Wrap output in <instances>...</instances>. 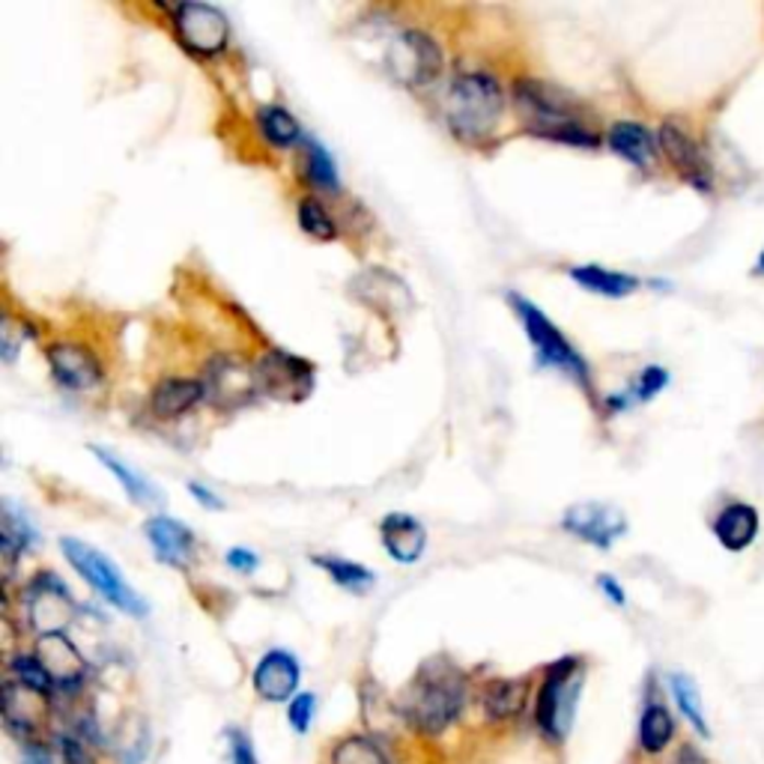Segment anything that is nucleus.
Returning a JSON list of instances; mask_svg holds the SVG:
<instances>
[{
  "label": "nucleus",
  "instance_id": "obj_42",
  "mask_svg": "<svg viewBox=\"0 0 764 764\" xmlns=\"http://www.w3.org/2000/svg\"><path fill=\"white\" fill-rule=\"evenodd\" d=\"M672 764H705V759H702V755L696 753L693 746H684V750L675 755V762Z\"/></svg>",
  "mask_w": 764,
  "mask_h": 764
},
{
  "label": "nucleus",
  "instance_id": "obj_6",
  "mask_svg": "<svg viewBox=\"0 0 764 764\" xmlns=\"http://www.w3.org/2000/svg\"><path fill=\"white\" fill-rule=\"evenodd\" d=\"M60 549H63L66 562H69V565L81 574V579L88 582L90 589L99 591L105 601L114 603L120 612H129L135 618L147 615L143 598H138V591L126 582L120 568H117L108 556H102L96 546L84 544V541H78V537H63V541H60Z\"/></svg>",
  "mask_w": 764,
  "mask_h": 764
},
{
  "label": "nucleus",
  "instance_id": "obj_1",
  "mask_svg": "<svg viewBox=\"0 0 764 764\" xmlns=\"http://www.w3.org/2000/svg\"><path fill=\"white\" fill-rule=\"evenodd\" d=\"M513 99H517V111L523 117L525 131H532L535 138L568 143V147H586V150L598 147V135L586 126L574 99L565 96L553 84L537 81V78H517Z\"/></svg>",
  "mask_w": 764,
  "mask_h": 764
},
{
  "label": "nucleus",
  "instance_id": "obj_35",
  "mask_svg": "<svg viewBox=\"0 0 764 764\" xmlns=\"http://www.w3.org/2000/svg\"><path fill=\"white\" fill-rule=\"evenodd\" d=\"M314 710H317V696L314 693H299L290 708H287V717H290V726L296 732L305 734L311 729V720H314Z\"/></svg>",
  "mask_w": 764,
  "mask_h": 764
},
{
  "label": "nucleus",
  "instance_id": "obj_16",
  "mask_svg": "<svg viewBox=\"0 0 764 764\" xmlns=\"http://www.w3.org/2000/svg\"><path fill=\"white\" fill-rule=\"evenodd\" d=\"M254 693L266 702H293L299 681H302V669L290 651L275 648L269 655H263V660L254 667Z\"/></svg>",
  "mask_w": 764,
  "mask_h": 764
},
{
  "label": "nucleus",
  "instance_id": "obj_25",
  "mask_svg": "<svg viewBox=\"0 0 764 764\" xmlns=\"http://www.w3.org/2000/svg\"><path fill=\"white\" fill-rule=\"evenodd\" d=\"M672 738H675L672 714L660 702H648V708L643 710V720H639V746L648 755H657L667 750Z\"/></svg>",
  "mask_w": 764,
  "mask_h": 764
},
{
  "label": "nucleus",
  "instance_id": "obj_20",
  "mask_svg": "<svg viewBox=\"0 0 764 764\" xmlns=\"http://www.w3.org/2000/svg\"><path fill=\"white\" fill-rule=\"evenodd\" d=\"M147 537H150V544L155 546V556L162 558L164 565L183 568L188 558L195 556V535L174 517H164V513L153 517L147 523Z\"/></svg>",
  "mask_w": 764,
  "mask_h": 764
},
{
  "label": "nucleus",
  "instance_id": "obj_39",
  "mask_svg": "<svg viewBox=\"0 0 764 764\" xmlns=\"http://www.w3.org/2000/svg\"><path fill=\"white\" fill-rule=\"evenodd\" d=\"M22 764H55V755L43 741H24Z\"/></svg>",
  "mask_w": 764,
  "mask_h": 764
},
{
  "label": "nucleus",
  "instance_id": "obj_8",
  "mask_svg": "<svg viewBox=\"0 0 764 764\" xmlns=\"http://www.w3.org/2000/svg\"><path fill=\"white\" fill-rule=\"evenodd\" d=\"M171 22L180 45L197 57L221 55L230 43V22L219 7L209 3H176L171 7Z\"/></svg>",
  "mask_w": 764,
  "mask_h": 764
},
{
  "label": "nucleus",
  "instance_id": "obj_18",
  "mask_svg": "<svg viewBox=\"0 0 764 764\" xmlns=\"http://www.w3.org/2000/svg\"><path fill=\"white\" fill-rule=\"evenodd\" d=\"M380 537L389 556L401 565H415L418 558L425 556L427 546V529L409 513H389L380 523Z\"/></svg>",
  "mask_w": 764,
  "mask_h": 764
},
{
  "label": "nucleus",
  "instance_id": "obj_31",
  "mask_svg": "<svg viewBox=\"0 0 764 764\" xmlns=\"http://www.w3.org/2000/svg\"><path fill=\"white\" fill-rule=\"evenodd\" d=\"M669 681H672V693H675L678 708L684 710V717L693 722V729H696V732L710 738L708 722H705V717H702V702H699V690H696V684H693L687 675H672Z\"/></svg>",
  "mask_w": 764,
  "mask_h": 764
},
{
  "label": "nucleus",
  "instance_id": "obj_7",
  "mask_svg": "<svg viewBox=\"0 0 764 764\" xmlns=\"http://www.w3.org/2000/svg\"><path fill=\"white\" fill-rule=\"evenodd\" d=\"M442 48L425 31H404L385 51V69L406 88H427L442 72Z\"/></svg>",
  "mask_w": 764,
  "mask_h": 764
},
{
  "label": "nucleus",
  "instance_id": "obj_43",
  "mask_svg": "<svg viewBox=\"0 0 764 764\" xmlns=\"http://www.w3.org/2000/svg\"><path fill=\"white\" fill-rule=\"evenodd\" d=\"M755 275H764V252H762V257H759V266H755Z\"/></svg>",
  "mask_w": 764,
  "mask_h": 764
},
{
  "label": "nucleus",
  "instance_id": "obj_12",
  "mask_svg": "<svg viewBox=\"0 0 764 764\" xmlns=\"http://www.w3.org/2000/svg\"><path fill=\"white\" fill-rule=\"evenodd\" d=\"M48 368L66 392H88L102 382V361L90 347L76 340H57L48 347Z\"/></svg>",
  "mask_w": 764,
  "mask_h": 764
},
{
  "label": "nucleus",
  "instance_id": "obj_40",
  "mask_svg": "<svg viewBox=\"0 0 764 764\" xmlns=\"http://www.w3.org/2000/svg\"><path fill=\"white\" fill-rule=\"evenodd\" d=\"M598 589H601L603 594H606V598L615 603V606H624V603H627V598H624V589L612 577H598Z\"/></svg>",
  "mask_w": 764,
  "mask_h": 764
},
{
  "label": "nucleus",
  "instance_id": "obj_29",
  "mask_svg": "<svg viewBox=\"0 0 764 764\" xmlns=\"http://www.w3.org/2000/svg\"><path fill=\"white\" fill-rule=\"evenodd\" d=\"M314 565L326 570L328 577L335 579L338 586L350 591H368L373 586V574L371 568H364L359 562H347V558H335V556H317Z\"/></svg>",
  "mask_w": 764,
  "mask_h": 764
},
{
  "label": "nucleus",
  "instance_id": "obj_13",
  "mask_svg": "<svg viewBox=\"0 0 764 764\" xmlns=\"http://www.w3.org/2000/svg\"><path fill=\"white\" fill-rule=\"evenodd\" d=\"M562 529L570 532V535L582 537L589 544L601 546V549H610L615 544V537L624 535L627 529V520L618 508L612 505H598V502H582L568 508L565 520H562Z\"/></svg>",
  "mask_w": 764,
  "mask_h": 764
},
{
  "label": "nucleus",
  "instance_id": "obj_21",
  "mask_svg": "<svg viewBox=\"0 0 764 764\" xmlns=\"http://www.w3.org/2000/svg\"><path fill=\"white\" fill-rule=\"evenodd\" d=\"M714 535L726 549L732 553H741L746 546L753 544L755 535H759V511L753 505L732 502L726 505L720 511V517L714 520Z\"/></svg>",
  "mask_w": 764,
  "mask_h": 764
},
{
  "label": "nucleus",
  "instance_id": "obj_15",
  "mask_svg": "<svg viewBox=\"0 0 764 764\" xmlns=\"http://www.w3.org/2000/svg\"><path fill=\"white\" fill-rule=\"evenodd\" d=\"M660 150L667 153V159L672 162L678 174L687 180L690 186H696L699 192H710L714 186V174H710V164L702 153V147L687 131L675 126V123H663L660 129Z\"/></svg>",
  "mask_w": 764,
  "mask_h": 764
},
{
  "label": "nucleus",
  "instance_id": "obj_41",
  "mask_svg": "<svg viewBox=\"0 0 764 764\" xmlns=\"http://www.w3.org/2000/svg\"><path fill=\"white\" fill-rule=\"evenodd\" d=\"M188 493H192V496H197L204 508H221L219 496H216V493H209L204 484H188Z\"/></svg>",
  "mask_w": 764,
  "mask_h": 764
},
{
  "label": "nucleus",
  "instance_id": "obj_2",
  "mask_svg": "<svg viewBox=\"0 0 764 764\" xmlns=\"http://www.w3.org/2000/svg\"><path fill=\"white\" fill-rule=\"evenodd\" d=\"M505 111L502 81L490 72H466L454 78L448 90L445 120L454 138L463 143H484L490 138Z\"/></svg>",
  "mask_w": 764,
  "mask_h": 764
},
{
  "label": "nucleus",
  "instance_id": "obj_34",
  "mask_svg": "<svg viewBox=\"0 0 764 764\" xmlns=\"http://www.w3.org/2000/svg\"><path fill=\"white\" fill-rule=\"evenodd\" d=\"M10 672H12V681H22V684H27V687L33 690H43V693H51V690H55L51 678H48V672H45L36 655L12 657Z\"/></svg>",
  "mask_w": 764,
  "mask_h": 764
},
{
  "label": "nucleus",
  "instance_id": "obj_23",
  "mask_svg": "<svg viewBox=\"0 0 764 764\" xmlns=\"http://www.w3.org/2000/svg\"><path fill=\"white\" fill-rule=\"evenodd\" d=\"M570 278L577 281L582 290L589 293L610 296V299H622V296H630L639 287V278L624 273H612V269H603L598 263H586V266H574L570 269Z\"/></svg>",
  "mask_w": 764,
  "mask_h": 764
},
{
  "label": "nucleus",
  "instance_id": "obj_36",
  "mask_svg": "<svg viewBox=\"0 0 764 764\" xmlns=\"http://www.w3.org/2000/svg\"><path fill=\"white\" fill-rule=\"evenodd\" d=\"M60 753H63V764H96L90 743L84 738H78L76 732L60 734Z\"/></svg>",
  "mask_w": 764,
  "mask_h": 764
},
{
  "label": "nucleus",
  "instance_id": "obj_5",
  "mask_svg": "<svg viewBox=\"0 0 764 764\" xmlns=\"http://www.w3.org/2000/svg\"><path fill=\"white\" fill-rule=\"evenodd\" d=\"M579 690H582V663L577 657H562L546 669V681L537 693L535 720L541 732L553 741H565L577 717Z\"/></svg>",
  "mask_w": 764,
  "mask_h": 764
},
{
  "label": "nucleus",
  "instance_id": "obj_30",
  "mask_svg": "<svg viewBox=\"0 0 764 764\" xmlns=\"http://www.w3.org/2000/svg\"><path fill=\"white\" fill-rule=\"evenodd\" d=\"M299 228L305 230L308 236L317 242H332L335 240V233H338L335 219L328 216V209L320 204L317 197H305V200L299 204Z\"/></svg>",
  "mask_w": 764,
  "mask_h": 764
},
{
  "label": "nucleus",
  "instance_id": "obj_27",
  "mask_svg": "<svg viewBox=\"0 0 764 764\" xmlns=\"http://www.w3.org/2000/svg\"><path fill=\"white\" fill-rule=\"evenodd\" d=\"M93 454H96L105 466H108L114 475H117V481H120L123 487H126V493H129L135 502L141 505H155L159 502V493H155V487L150 484V481L143 478V475H138V472L131 470V466H126L123 460H117L111 451H105V448H93Z\"/></svg>",
  "mask_w": 764,
  "mask_h": 764
},
{
  "label": "nucleus",
  "instance_id": "obj_19",
  "mask_svg": "<svg viewBox=\"0 0 764 764\" xmlns=\"http://www.w3.org/2000/svg\"><path fill=\"white\" fill-rule=\"evenodd\" d=\"M200 401H207V389L204 380H192V377H167L153 389L150 394V409L159 418L171 421L180 415L192 413Z\"/></svg>",
  "mask_w": 764,
  "mask_h": 764
},
{
  "label": "nucleus",
  "instance_id": "obj_14",
  "mask_svg": "<svg viewBox=\"0 0 764 764\" xmlns=\"http://www.w3.org/2000/svg\"><path fill=\"white\" fill-rule=\"evenodd\" d=\"M3 722L12 734L33 741V734L48 722V693L10 678L3 684Z\"/></svg>",
  "mask_w": 764,
  "mask_h": 764
},
{
  "label": "nucleus",
  "instance_id": "obj_10",
  "mask_svg": "<svg viewBox=\"0 0 764 764\" xmlns=\"http://www.w3.org/2000/svg\"><path fill=\"white\" fill-rule=\"evenodd\" d=\"M204 389L212 406L240 409L261 394V377H257V368L242 361L240 356H219L209 361L207 373H204Z\"/></svg>",
  "mask_w": 764,
  "mask_h": 764
},
{
  "label": "nucleus",
  "instance_id": "obj_17",
  "mask_svg": "<svg viewBox=\"0 0 764 764\" xmlns=\"http://www.w3.org/2000/svg\"><path fill=\"white\" fill-rule=\"evenodd\" d=\"M36 657H39V663H43L57 690H76L88 675V660L81 657L76 645L69 643L66 634L39 636Z\"/></svg>",
  "mask_w": 764,
  "mask_h": 764
},
{
  "label": "nucleus",
  "instance_id": "obj_11",
  "mask_svg": "<svg viewBox=\"0 0 764 764\" xmlns=\"http://www.w3.org/2000/svg\"><path fill=\"white\" fill-rule=\"evenodd\" d=\"M257 377H261V392L287 404H299L314 392V368L293 352L269 350L261 356Z\"/></svg>",
  "mask_w": 764,
  "mask_h": 764
},
{
  "label": "nucleus",
  "instance_id": "obj_32",
  "mask_svg": "<svg viewBox=\"0 0 764 764\" xmlns=\"http://www.w3.org/2000/svg\"><path fill=\"white\" fill-rule=\"evenodd\" d=\"M332 764H385V755L371 738H344L332 753Z\"/></svg>",
  "mask_w": 764,
  "mask_h": 764
},
{
  "label": "nucleus",
  "instance_id": "obj_3",
  "mask_svg": "<svg viewBox=\"0 0 764 764\" xmlns=\"http://www.w3.org/2000/svg\"><path fill=\"white\" fill-rule=\"evenodd\" d=\"M463 699H466V690H463V678L458 669L433 663V667L421 669V675L413 681V687L406 693L404 714L418 732L439 734L458 720Z\"/></svg>",
  "mask_w": 764,
  "mask_h": 764
},
{
  "label": "nucleus",
  "instance_id": "obj_38",
  "mask_svg": "<svg viewBox=\"0 0 764 764\" xmlns=\"http://www.w3.org/2000/svg\"><path fill=\"white\" fill-rule=\"evenodd\" d=\"M228 565L233 570H240V574H252V570H257V565H261V558L254 556L252 549L233 546V549L228 553Z\"/></svg>",
  "mask_w": 764,
  "mask_h": 764
},
{
  "label": "nucleus",
  "instance_id": "obj_37",
  "mask_svg": "<svg viewBox=\"0 0 764 764\" xmlns=\"http://www.w3.org/2000/svg\"><path fill=\"white\" fill-rule=\"evenodd\" d=\"M228 741H230V762L233 764H257L252 738L242 732V729H230Z\"/></svg>",
  "mask_w": 764,
  "mask_h": 764
},
{
  "label": "nucleus",
  "instance_id": "obj_22",
  "mask_svg": "<svg viewBox=\"0 0 764 764\" xmlns=\"http://www.w3.org/2000/svg\"><path fill=\"white\" fill-rule=\"evenodd\" d=\"M606 143H610L612 153L622 155L636 167H651L657 159V147H660L655 135L639 123H615L606 135Z\"/></svg>",
  "mask_w": 764,
  "mask_h": 764
},
{
  "label": "nucleus",
  "instance_id": "obj_9",
  "mask_svg": "<svg viewBox=\"0 0 764 764\" xmlns=\"http://www.w3.org/2000/svg\"><path fill=\"white\" fill-rule=\"evenodd\" d=\"M24 610H27V622L36 634L55 636L63 634L72 624L76 603H72V594L63 582L51 570H43L39 577L31 579V586L24 591Z\"/></svg>",
  "mask_w": 764,
  "mask_h": 764
},
{
  "label": "nucleus",
  "instance_id": "obj_33",
  "mask_svg": "<svg viewBox=\"0 0 764 764\" xmlns=\"http://www.w3.org/2000/svg\"><path fill=\"white\" fill-rule=\"evenodd\" d=\"M669 382V373L663 371V368H645L643 373H639V380L634 382V389H630V394H624V397H612L610 406L612 409H622L624 404H630V401H651L657 392H663Z\"/></svg>",
  "mask_w": 764,
  "mask_h": 764
},
{
  "label": "nucleus",
  "instance_id": "obj_26",
  "mask_svg": "<svg viewBox=\"0 0 764 764\" xmlns=\"http://www.w3.org/2000/svg\"><path fill=\"white\" fill-rule=\"evenodd\" d=\"M257 126H261V135L273 143L275 150H287V147L302 141L299 120H296L290 111L281 108V105H263L257 111Z\"/></svg>",
  "mask_w": 764,
  "mask_h": 764
},
{
  "label": "nucleus",
  "instance_id": "obj_24",
  "mask_svg": "<svg viewBox=\"0 0 764 764\" xmlns=\"http://www.w3.org/2000/svg\"><path fill=\"white\" fill-rule=\"evenodd\" d=\"M529 699V681L525 678H499L484 690V708L490 720H511L525 708Z\"/></svg>",
  "mask_w": 764,
  "mask_h": 764
},
{
  "label": "nucleus",
  "instance_id": "obj_28",
  "mask_svg": "<svg viewBox=\"0 0 764 764\" xmlns=\"http://www.w3.org/2000/svg\"><path fill=\"white\" fill-rule=\"evenodd\" d=\"M305 164H308V180L317 188H326L328 195L340 192L338 167H335V159L328 155V150L320 141H305Z\"/></svg>",
  "mask_w": 764,
  "mask_h": 764
},
{
  "label": "nucleus",
  "instance_id": "obj_4",
  "mask_svg": "<svg viewBox=\"0 0 764 764\" xmlns=\"http://www.w3.org/2000/svg\"><path fill=\"white\" fill-rule=\"evenodd\" d=\"M508 302H511L517 320L523 323L525 338L532 340L537 359L544 361V364H549V368H556V371L568 373L570 380H577L582 389H589L591 385L589 364H586V359L574 350V344L562 335V328L546 317L544 311H541L532 299H525V296L508 293Z\"/></svg>",
  "mask_w": 764,
  "mask_h": 764
}]
</instances>
